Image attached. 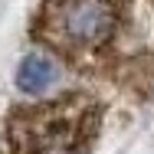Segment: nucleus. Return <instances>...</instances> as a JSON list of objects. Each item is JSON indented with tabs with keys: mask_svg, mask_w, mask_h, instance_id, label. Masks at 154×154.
<instances>
[{
	"mask_svg": "<svg viewBox=\"0 0 154 154\" xmlns=\"http://www.w3.org/2000/svg\"><path fill=\"white\" fill-rule=\"evenodd\" d=\"M13 82H17L20 92L30 95V98L46 95L59 82V59H56L53 53H46V49H33V53H26V56L20 59Z\"/></svg>",
	"mask_w": 154,
	"mask_h": 154,
	"instance_id": "obj_3",
	"label": "nucleus"
},
{
	"mask_svg": "<svg viewBox=\"0 0 154 154\" xmlns=\"http://www.w3.org/2000/svg\"><path fill=\"white\" fill-rule=\"evenodd\" d=\"M151 13L141 0H39L30 36L75 72L122 79L141 72Z\"/></svg>",
	"mask_w": 154,
	"mask_h": 154,
	"instance_id": "obj_1",
	"label": "nucleus"
},
{
	"mask_svg": "<svg viewBox=\"0 0 154 154\" xmlns=\"http://www.w3.org/2000/svg\"><path fill=\"white\" fill-rule=\"evenodd\" d=\"M141 3H144V10L151 13V20H154V0H141Z\"/></svg>",
	"mask_w": 154,
	"mask_h": 154,
	"instance_id": "obj_4",
	"label": "nucleus"
},
{
	"mask_svg": "<svg viewBox=\"0 0 154 154\" xmlns=\"http://www.w3.org/2000/svg\"><path fill=\"white\" fill-rule=\"evenodd\" d=\"M105 105L89 92H66L13 105L0 122V154H92Z\"/></svg>",
	"mask_w": 154,
	"mask_h": 154,
	"instance_id": "obj_2",
	"label": "nucleus"
}]
</instances>
